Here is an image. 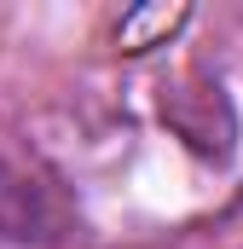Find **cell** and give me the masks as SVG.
Returning <instances> with one entry per match:
<instances>
[{"instance_id": "1", "label": "cell", "mask_w": 243, "mask_h": 249, "mask_svg": "<svg viewBox=\"0 0 243 249\" xmlns=\"http://www.w3.org/2000/svg\"><path fill=\"white\" fill-rule=\"evenodd\" d=\"M17 203H23L17 180H6V174H0V226H17Z\"/></svg>"}]
</instances>
